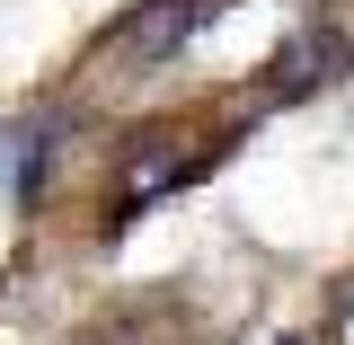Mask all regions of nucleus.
Returning a JSON list of instances; mask_svg holds the SVG:
<instances>
[{"label": "nucleus", "mask_w": 354, "mask_h": 345, "mask_svg": "<svg viewBox=\"0 0 354 345\" xmlns=\"http://www.w3.org/2000/svg\"><path fill=\"white\" fill-rule=\"evenodd\" d=\"M213 27V0H142L124 27V53L133 62H169V53H186V44Z\"/></svg>", "instance_id": "f03ea898"}, {"label": "nucleus", "mask_w": 354, "mask_h": 345, "mask_svg": "<svg viewBox=\"0 0 354 345\" xmlns=\"http://www.w3.org/2000/svg\"><path fill=\"white\" fill-rule=\"evenodd\" d=\"M337 345H354V292H346V310H337Z\"/></svg>", "instance_id": "7ed1b4c3"}, {"label": "nucleus", "mask_w": 354, "mask_h": 345, "mask_svg": "<svg viewBox=\"0 0 354 345\" xmlns=\"http://www.w3.org/2000/svg\"><path fill=\"white\" fill-rule=\"evenodd\" d=\"M283 345H301V337H283Z\"/></svg>", "instance_id": "20e7f679"}, {"label": "nucleus", "mask_w": 354, "mask_h": 345, "mask_svg": "<svg viewBox=\"0 0 354 345\" xmlns=\"http://www.w3.org/2000/svg\"><path fill=\"white\" fill-rule=\"evenodd\" d=\"M177 177H195V151L177 142V133H151V142H133L124 160H115V221L142 213V204H160Z\"/></svg>", "instance_id": "f257e3e1"}]
</instances>
